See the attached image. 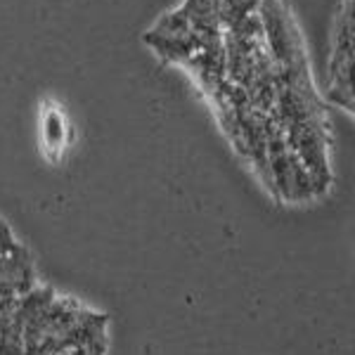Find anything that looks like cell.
I'll list each match as a JSON object with an SVG mask.
<instances>
[{
	"instance_id": "6da1fadb",
	"label": "cell",
	"mask_w": 355,
	"mask_h": 355,
	"mask_svg": "<svg viewBox=\"0 0 355 355\" xmlns=\"http://www.w3.org/2000/svg\"><path fill=\"white\" fill-rule=\"evenodd\" d=\"M145 43L159 57L185 67L206 95L227 81L218 0H185L145 33Z\"/></svg>"
},
{
	"instance_id": "7a4b0ae2",
	"label": "cell",
	"mask_w": 355,
	"mask_h": 355,
	"mask_svg": "<svg viewBox=\"0 0 355 355\" xmlns=\"http://www.w3.org/2000/svg\"><path fill=\"white\" fill-rule=\"evenodd\" d=\"M353 0H343L339 15H336L334 48H331L329 55L327 100L348 112H353Z\"/></svg>"
},
{
	"instance_id": "3957f363",
	"label": "cell",
	"mask_w": 355,
	"mask_h": 355,
	"mask_svg": "<svg viewBox=\"0 0 355 355\" xmlns=\"http://www.w3.org/2000/svg\"><path fill=\"white\" fill-rule=\"evenodd\" d=\"M64 114L62 112H48L45 114V121H43V140L48 145V150H60L64 145Z\"/></svg>"
}]
</instances>
